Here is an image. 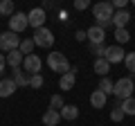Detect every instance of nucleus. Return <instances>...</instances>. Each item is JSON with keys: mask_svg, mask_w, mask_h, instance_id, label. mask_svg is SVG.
I'll list each match as a JSON object with an SVG mask.
<instances>
[{"mask_svg": "<svg viewBox=\"0 0 135 126\" xmlns=\"http://www.w3.org/2000/svg\"><path fill=\"white\" fill-rule=\"evenodd\" d=\"M47 65H50L52 72H59V74L70 72V63H68V56L63 52H50L47 54Z\"/></svg>", "mask_w": 135, "mask_h": 126, "instance_id": "f257e3e1", "label": "nucleus"}, {"mask_svg": "<svg viewBox=\"0 0 135 126\" xmlns=\"http://www.w3.org/2000/svg\"><path fill=\"white\" fill-rule=\"evenodd\" d=\"M133 88H135V81L131 77H122L119 81H115V88H113V95H115L117 99H128L133 97Z\"/></svg>", "mask_w": 135, "mask_h": 126, "instance_id": "f03ea898", "label": "nucleus"}, {"mask_svg": "<svg viewBox=\"0 0 135 126\" xmlns=\"http://www.w3.org/2000/svg\"><path fill=\"white\" fill-rule=\"evenodd\" d=\"M32 41H34L36 47H45V50H47V47L54 45V34H52V29H50V27H41V29L34 32Z\"/></svg>", "mask_w": 135, "mask_h": 126, "instance_id": "7ed1b4c3", "label": "nucleus"}, {"mask_svg": "<svg viewBox=\"0 0 135 126\" xmlns=\"http://www.w3.org/2000/svg\"><path fill=\"white\" fill-rule=\"evenodd\" d=\"M113 14H115V9H113L110 2H97V5H92V16H95L97 25L106 23V20H110Z\"/></svg>", "mask_w": 135, "mask_h": 126, "instance_id": "20e7f679", "label": "nucleus"}, {"mask_svg": "<svg viewBox=\"0 0 135 126\" xmlns=\"http://www.w3.org/2000/svg\"><path fill=\"white\" fill-rule=\"evenodd\" d=\"M20 36L18 34H14V32H5V34H0V50L2 52H14V50H18L20 47Z\"/></svg>", "mask_w": 135, "mask_h": 126, "instance_id": "39448f33", "label": "nucleus"}, {"mask_svg": "<svg viewBox=\"0 0 135 126\" xmlns=\"http://www.w3.org/2000/svg\"><path fill=\"white\" fill-rule=\"evenodd\" d=\"M27 27H29L27 14H23V11H16L9 18V32H14V34H20V32H25Z\"/></svg>", "mask_w": 135, "mask_h": 126, "instance_id": "423d86ee", "label": "nucleus"}, {"mask_svg": "<svg viewBox=\"0 0 135 126\" xmlns=\"http://www.w3.org/2000/svg\"><path fill=\"white\" fill-rule=\"evenodd\" d=\"M41 68H43V61H41L36 54H29V56L23 59V70L32 77V74H41Z\"/></svg>", "mask_w": 135, "mask_h": 126, "instance_id": "0eeeda50", "label": "nucleus"}, {"mask_svg": "<svg viewBox=\"0 0 135 126\" xmlns=\"http://www.w3.org/2000/svg\"><path fill=\"white\" fill-rule=\"evenodd\" d=\"M45 18H47V16H45V9H43V7H36V9H32V11L27 14V23L34 27V32L41 29V27H45Z\"/></svg>", "mask_w": 135, "mask_h": 126, "instance_id": "6e6552de", "label": "nucleus"}, {"mask_svg": "<svg viewBox=\"0 0 135 126\" xmlns=\"http://www.w3.org/2000/svg\"><path fill=\"white\" fill-rule=\"evenodd\" d=\"M104 59L108 63H122L126 59V52L122 50V45H108L106 52H104Z\"/></svg>", "mask_w": 135, "mask_h": 126, "instance_id": "1a4fd4ad", "label": "nucleus"}, {"mask_svg": "<svg viewBox=\"0 0 135 126\" xmlns=\"http://www.w3.org/2000/svg\"><path fill=\"white\" fill-rule=\"evenodd\" d=\"M131 18H133V16H131L126 9H117L115 14H113V18H110V20H113V27H115V29H124L126 25H128V20H131Z\"/></svg>", "mask_w": 135, "mask_h": 126, "instance_id": "9d476101", "label": "nucleus"}, {"mask_svg": "<svg viewBox=\"0 0 135 126\" xmlns=\"http://www.w3.org/2000/svg\"><path fill=\"white\" fill-rule=\"evenodd\" d=\"M86 36H88V43H104L106 32H104L101 27H97V25H92V27L86 29Z\"/></svg>", "mask_w": 135, "mask_h": 126, "instance_id": "9b49d317", "label": "nucleus"}, {"mask_svg": "<svg viewBox=\"0 0 135 126\" xmlns=\"http://www.w3.org/2000/svg\"><path fill=\"white\" fill-rule=\"evenodd\" d=\"M16 83H14V79H2V81H0V97L5 99V97H11V95H14L16 92Z\"/></svg>", "mask_w": 135, "mask_h": 126, "instance_id": "f8f14e48", "label": "nucleus"}, {"mask_svg": "<svg viewBox=\"0 0 135 126\" xmlns=\"http://www.w3.org/2000/svg\"><path fill=\"white\" fill-rule=\"evenodd\" d=\"M59 122H61V113H59V110L47 108V110L43 113V124H45V126H56Z\"/></svg>", "mask_w": 135, "mask_h": 126, "instance_id": "ddd939ff", "label": "nucleus"}, {"mask_svg": "<svg viewBox=\"0 0 135 126\" xmlns=\"http://www.w3.org/2000/svg\"><path fill=\"white\" fill-rule=\"evenodd\" d=\"M59 113H61V119H68V122H72V119H77V117H79V108L72 106V104H65Z\"/></svg>", "mask_w": 135, "mask_h": 126, "instance_id": "4468645a", "label": "nucleus"}, {"mask_svg": "<svg viewBox=\"0 0 135 126\" xmlns=\"http://www.w3.org/2000/svg\"><path fill=\"white\" fill-rule=\"evenodd\" d=\"M5 59H7V65H11V68H20L23 65V54H20V50H14V52H9V54H5Z\"/></svg>", "mask_w": 135, "mask_h": 126, "instance_id": "2eb2a0df", "label": "nucleus"}, {"mask_svg": "<svg viewBox=\"0 0 135 126\" xmlns=\"http://www.w3.org/2000/svg\"><path fill=\"white\" fill-rule=\"evenodd\" d=\"M106 101H108V95H104L101 90H95V92L90 95L92 108H104V106H106Z\"/></svg>", "mask_w": 135, "mask_h": 126, "instance_id": "dca6fc26", "label": "nucleus"}, {"mask_svg": "<svg viewBox=\"0 0 135 126\" xmlns=\"http://www.w3.org/2000/svg\"><path fill=\"white\" fill-rule=\"evenodd\" d=\"M95 72L99 74V77H108V72H110V63L106 61V59H95Z\"/></svg>", "mask_w": 135, "mask_h": 126, "instance_id": "f3484780", "label": "nucleus"}, {"mask_svg": "<svg viewBox=\"0 0 135 126\" xmlns=\"http://www.w3.org/2000/svg\"><path fill=\"white\" fill-rule=\"evenodd\" d=\"M74 81H77V77H74L72 72L61 74V79H59V88H61V90H72V88H74Z\"/></svg>", "mask_w": 135, "mask_h": 126, "instance_id": "a211bd4d", "label": "nucleus"}, {"mask_svg": "<svg viewBox=\"0 0 135 126\" xmlns=\"http://www.w3.org/2000/svg\"><path fill=\"white\" fill-rule=\"evenodd\" d=\"M11 79H14V83H16V86H29V74L27 72H25V70H20V68H16L14 70V77H11Z\"/></svg>", "mask_w": 135, "mask_h": 126, "instance_id": "6ab92c4d", "label": "nucleus"}, {"mask_svg": "<svg viewBox=\"0 0 135 126\" xmlns=\"http://www.w3.org/2000/svg\"><path fill=\"white\" fill-rule=\"evenodd\" d=\"M113 88H115V83H113L108 77H101V79H99V86H97V90H101L104 95H113Z\"/></svg>", "mask_w": 135, "mask_h": 126, "instance_id": "aec40b11", "label": "nucleus"}, {"mask_svg": "<svg viewBox=\"0 0 135 126\" xmlns=\"http://www.w3.org/2000/svg\"><path fill=\"white\" fill-rule=\"evenodd\" d=\"M34 47H36V45H34L32 38H23L18 50H20V54H23V56H29V54H34Z\"/></svg>", "mask_w": 135, "mask_h": 126, "instance_id": "412c9836", "label": "nucleus"}, {"mask_svg": "<svg viewBox=\"0 0 135 126\" xmlns=\"http://www.w3.org/2000/svg\"><path fill=\"white\" fill-rule=\"evenodd\" d=\"M16 11H14V2L11 0H0V16H14Z\"/></svg>", "mask_w": 135, "mask_h": 126, "instance_id": "4be33fe9", "label": "nucleus"}, {"mask_svg": "<svg viewBox=\"0 0 135 126\" xmlns=\"http://www.w3.org/2000/svg\"><path fill=\"white\" fill-rule=\"evenodd\" d=\"M119 106L124 110V115H135V97H128L124 101H119Z\"/></svg>", "mask_w": 135, "mask_h": 126, "instance_id": "5701e85b", "label": "nucleus"}, {"mask_svg": "<svg viewBox=\"0 0 135 126\" xmlns=\"http://www.w3.org/2000/svg\"><path fill=\"white\" fill-rule=\"evenodd\" d=\"M115 41H117V45H124V43H128L131 41V34H128V29H115Z\"/></svg>", "mask_w": 135, "mask_h": 126, "instance_id": "b1692460", "label": "nucleus"}, {"mask_svg": "<svg viewBox=\"0 0 135 126\" xmlns=\"http://www.w3.org/2000/svg\"><path fill=\"white\" fill-rule=\"evenodd\" d=\"M88 47H90V54H97V59H104V52H106L108 45H104V43H90Z\"/></svg>", "mask_w": 135, "mask_h": 126, "instance_id": "393cba45", "label": "nucleus"}, {"mask_svg": "<svg viewBox=\"0 0 135 126\" xmlns=\"http://www.w3.org/2000/svg\"><path fill=\"white\" fill-rule=\"evenodd\" d=\"M63 106H65V101H63L61 95H54V97L50 99V108H52V110H61Z\"/></svg>", "mask_w": 135, "mask_h": 126, "instance_id": "a878e982", "label": "nucleus"}, {"mask_svg": "<svg viewBox=\"0 0 135 126\" xmlns=\"http://www.w3.org/2000/svg\"><path fill=\"white\" fill-rule=\"evenodd\" d=\"M124 65H126V70H128V72H133V74H135V52L126 54V59H124Z\"/></svg>", "mask_w": 135, "mask_h": 126, "instance_id": "bb28decb", "label": "nucleus"}, {"mask_svg": "<svg viewBox=\"0 0 135 126\" xmlns=\"http://www.w3.org/2000/svg\"><path fill=\"white\" fill-rule=\"evenodd\" d=\"M43 83H45L43 74H32V77H29V86L32 88H43Z\"/></svg>", "mask_w": 135, "mask_h": 126, "instance_id": "cd10ccee", "label": "nucleus"}, {"mask_svg": "<svg viewBox=\"0 0 135 126\" xmlns=\"http://www.w3.org/2000/svg\"><path fill=\"white\" fill-rule=\"evenodd\" d=\"M124 117H126V115H124V110H122V106L117 104V106L113 108V113H110V119H113V122H122Z\"/></svg>", "mask_w": 135, "mask_h": 126, "instance_id": "c85d7f7f", "label": "nucleus"}, {"mask_svg": "<svg viewBox=\"0 0 135 126\" xmlns=\"http://www.w3.org/2000/svg\"><path fill=\"white\" fill-rule=\"evenodd\" d=\"M90 7V0H74V9L77 11H86Z\"/></svg>", "mask_w": 135, "mask_h": 126, "instance_id": "c756f323", "label": "nucleus"}, {"mask_svg": "<svg viewBox=\"0 0 135 126\" xmlns=\"http://www.w3.org/2000/svg\"><path fill=\"white\" fill-rule=\"evenodd\" d=\"M74 38H77L79 43H83V41H88V36H86V32H83V29H79L77 34H74Z\"/></svg>", "mask_w": 135, "mask_h": 126, "instance_id": "7c9ffc66", "label": "nucleus"}, {"mask_svg": "<svg viewBox=\"0 0 135 126\" xmlns=\"http://www.w3.org/2000/svg\"><path fill=\"white\" fill-rule=\"evenodd\" d=\"M5 65H7V59H5V54H0V74L5 72Z\"/></svg>", "mask_w": 135, "mask_h": 126, "instance_id": "2f4dec72", "label": "nucleus"}, {"mask_svg": "<svg viewBox=\"0 0 135 126\" xmlns=\"http://www.w3.org/2000/svg\"><path fill=\"white\" fill-rule=\"evenodd\" d=\"M59 18H61L63 23H70V16H68V14H61V16H59Z\"/></svg>", "mask_w": 135, "mask_h": 126, "instance_id": "473e14b6", "label": "nucleus"}, {"mask_svg": "<svg viewBox=\"0 0 135 126\" xmlns=\"http://www.w3.org/2000/svg\"><path fill=\"white\" fill-rule=\"evenodd\" d=\"M133 5H135V0H133Z\"/></svg>", "mask_w": 135, "mask_h": 126, "instance_id": "72a5a7b5", "label": "nucleus"}]
</instances>
